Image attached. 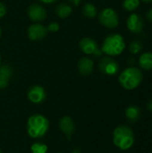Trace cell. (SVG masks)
Wrapping results in <instances>:
<instances>
[{
  "label": "cell",
  "instance_id": "3",
  "mask_svg": "<svg viewBox=\"0 0 152 153\" xmlns=\"http://www.w3.org/2000/svg\"><path fill=\"white\" fill-rule=\"evenodd\" d=\"M125 48V41L123 36L118 33H112L105 38L100 49L108 56H116L121 55Z\"/></svg>",
  "mask_w": 152,
  "mask_h": 153
},
{
  "label": "cell",
  "instance_id": "7",
  "mask_svg": "<svg viewBox=\"0 0 152 153\" xmlns=\"http://www.w3.org/2000/svg\"><path fill=\"white\" fill-rule=\"evenodd\" d=\"M99 68L102 74L109 76L116 75L120 69L118 63L114 58L108 56H104L100 59L99 63Z\"/></svg>",
  "mask_w": 152,
  "mask_h": 153
},
{
  "label": "cell",
  "instance_id": "27",
  "mask_svg": "<svg viewBox=\"0 0 152 153\" xmlns=\"http://www.w3.org/2000/svg\"><path fill=\"white\" fill-rule=\"evenodd\" d=\"M147 109L152 113V100H151L148 103H147Z\"/></svg>",
  "mask_w": 152,
  "mask_h": 153
},
{
  "label": "cell",
  "instance_id": "30",
  "mask_svg": "<svg viewBox=\"0 0 152 153\" xmlns=\"http://www.w3.org/2000/svg\"><path fill=\"white\" fill-rule=\"evenodd\" d=\"M1 34H2V30H1V27H0V38H1Z\"/></svg>",
  "mask_w": 152,
  "mask_h": 153
},
{
  "label": "cell",
  "instance_id": "15",
  "mask_svg": "<svg viewBox=\"0 0 152 153\" xmlns=\"http://www.w3.org/2000/svg\"><path fill=\"white\" fill-rule=\"evenodd\" d=\"M141 114H142L141 108L135 105H131L125 109V117L127 120L132 124H134L140 120Z\"/></svg>",
  "mask_w": 152,
  "mask_h": 153
},
{
  "label": "cell",
  "instance_id": "11",
  "mask_svg": "<svg viewBox=\"0 0 152 153\" xmlns=\"http://www.w3.org/2000/svg\"><path fill=\"white\" fill-rule=\"evenodd\" d=\"M126 25L128 30L134 33L140 34L142 32L144 28V22L142 17L138 13H132L128 16L126 21Z\"/></svg>",
  "mask_w": 152,
  "mask_h": 153
},
{
  "label": "cell",
  "instance_id": "25",
  "mask_svg": "<svg viewBox=\"0 0 152 153\" xmlns=\"http://www.w3.org/2000/svg\"><path fill=\"white\" fill-rule=\"evenodd\" d=\"M146 18L152 22V8L151 9H150L148 12H147V13H146Z\"/></svg>",
  "mask_w": 152,
  "mask_h": 153
},
{
  "label": "cell",
  "instance_id": "18",
  "mask_svg": "<svg viewBox=\"0 0 152 153\" xmlns=\"http://www.w3.org/2000/svg\"><path fill=\"white\" fill-rule=\"evenodd\" d=\"M82 14L90 19L95 18L98 15V11L96 6L91 3H87L82 7Z\"/></svg>",
  "mask_w": 152,
  "mask_h": 153
},
{
  "label": "cell",
  "instance_id": "10",
  "mask_svg": "<svg viewBox=\"0 0 152 153\" xmlns=\"http://www.w3.org/2000/svg\"><path fill=\"white\" fill-rule=\"evenodd\" d=\"M47 97V93L45 89L40 85H33L31 86L27 92L28 100L33 104H40L42 103Z\"/></svg>",
  "mask_w": 152,
  "mask_h": 153
},
{
  "label": "cell",
  "instance_id": "19",
  "mask_svg": "<svg viewBox=\"0 0 152 153\" xmlns=\"http://www.w3.org/2000/svg\"><path fill=\"white\" fill-rule=\"evenodd\" d=\"M141 4V0H124L123 7L128 12H133L136 10Z\"/></svg>",
  "mask_w": 152,
  "mask_h": 153
},
{
  "label": "cell",
  "instance_id": "26",
  "mask_svg": "<svg viewBox=\"0 0 152 153\" xmlns=\"http://www.w3.org/2000/svg\"><path fill=\"white\" fill-rule=\"evenodd\" d=\"M70 3H72L74 6H78L80 4V3L82 1V0H68Z\"/></svg>",
  "mask_w": 152,
  "mask_h": 153
},
{
  "label": "cell",
  "instance_id": "5",
  "mask_svg": "<svg viewBox=\"0 0 152 153\" xmlns=\"http://www.w3.org/2000/svg\"><path fill=\"white\" fill-rule=\"evenodd\" d=\"M98 18L100 24L108 29H115L119 24V17L117 13L110 7L102 9L98 14Z\"/></svg>",
  "mask_w": 152,
  "mask_h": 153
},
{
  "label": "cell",
  "instance_id": "20",
  "mask_svg": "<svg viewBox=\"0 0 152 153\" xmlns=\"http://www.w3.org/2000/svg\"><path fill=\"white\" fill-rule=\"evenodd\" d=\"M48 148L47 144L41 142H36L31 144L30 146V152L31 153H47Z\"/></svg>",
  "mask_w": 152,
  "mask_h": 153
},
{
  "label": "cell",
  "instance_id": "21",
  "mask_svg": "<svg viewBox=\"0 0 152 153\" xmlns=\"http://www.w3.org/2000/svg\"><path fill=\"white\" fill-rule=\"evenodd\" d=\"M143 48V46H142V43L141 40L139 39H133L130 45H129V50L132 54L133 55H137L139 54Z\"/></svg>",
  "mask_w": 152,
  "mask_h": 153
},
{
  "label": "cell",
  "instance_id": "16",
  "mask_svg": "<svg viewBox=\"0 0 152 153\" xmlns=\"http://www.w3.org/2000/svg\"><path fill=\"white\" fill-rule=\"evenodd\" d=\"M138 65L145 71L152 70V52H145L142 54L139 57Z\"/></svg>",
  "mask_w": 152,
  "mask_h": 153
},
{
  "label": "cell",
  "instance_id": "32",
  "mask_svg": "<svg viewBox=\"0 0 152 153\" xmlns=\"http://www.w3.org/2000/svg\"><path fill=\"white\" fill-rule=\"evenodd\" d=\"M0 153H3L2 152V151H1V149H0Z\"/></svg>",
  "mask_w": 152,
  "mask_h": 153
},
{
  "label": "cell",
  "instance_id": "12",
  "mask_svg": "<svg viewBox=\"0 0 152 153\" xmlns=\"http://www.w3.org/2000/svg\"><path fill=\"white\" fill-rule=\"evenodd\" d=\"M59 128L67 139L70 140L75 132V124L71 117L64 116L59 120Z\"/></svg>",
  "mask_w": 152,
  "mask_h": 153
},
{
  "label": "cell",
  "instance_id": "23",
  "mask_svg": "<svg viewBox=\"0 0 152 153\" xmlns=\"http://www.w3.org/2000/svg\"><path fill=\"white\" fill-rule=\"evenodd\" d=\"M7 12V8L5 6V4L2 2H0V19H2Z\"/></svg>",
  "mask_w": 152,
  "mask_h": 153
},
{
  "label": "cell",
  "instance_id": "9",
  "mask_svg": "<svg viewBox=\"0 0 152 153\" xmlns=\"http://www.w3.org/2000/svg\"><path fill=\"white\" fill-rule=\"evenodd\" d=\"M27 14L30 21L34 22H39L47 18V10L41 4H32L28 7Z\"/></svg>",
  "mask_w": 152,
  "mask_h": 153
},
{
  "label": "cell",
  "instance_id": "31",
  "mask_svg": "<svg viewBox=\"0 0 152 153\" xmlns=\"http://www.w3.org/2000/svg\"><path fill=\"white\" fill-rule=\"evenodd\" d=\"M0 66H1V56H0Z\"/></svg>",
  "mask_w": 152,
  "mask_h": 153
},
{
  "label": "cell",
  "instance_id": "28",
  "mask_svg": "<svg viewBox=\"0 0 152 153\" xmlns=\"http://www.w3.org/2000/svg\"><path fill=\"white\" fill-rule=\"evenodd\" d=\"M72 153H82V152L80 149H74V150H73Z\"/></svg>",
  "mask_w": 152,
  "mask_h": 153
},
{
  "label": "cell",
  "instance_id": "24",
  "mask_svg": "<svg viewBox=\"0 0 152 153\" xmlns=\"http://www.w3.org/2000/svg\"><path fill=\"white\" fill-rule=\"evenodd\" d=\"M39 1L43 3V4H51L56 3L57 0H39Z\"/></svg>",
  "mask_w": 152,
  "mask_h": 153
},
{
  "label": "cell",
  "instance_id": "17",
  "mask_svg": "<svg viewBox=\"0 0 152 153\" xmlns=\"http://www.w3.org/2000/svg\"><path fill=\"white\" fill-rule=\"evenodd\" d=\"M73 13V7L65 3H61L56 7V13L58 17L65 19L69 17Z\"/></svg>",
  "mask_w": 152,
  "mask_h": 153
},
{
  "label": "cell",
  "instance_id": "33",
  "mask_svg": "<svg viewBox=\"0 0 152 153\" xmlns=\"http://www.w3.org/2000/svg\"><path fill=\"white\" fill-rule=\"evenodd\" d=\"M60 153H62V152H60Z\"/></svg>",
  "mask_w": 152,
  "mask_h": 153
},
{
  "label": "cell",
  "instance_id": "6",
  "mask_svg": "<svg viewBox=\"0 0 152 153\" xmlns=\"http://www.w3.org/2000/svg\"><path fill=\"white\" fill-rule=\"evenodd\" d=\"M79 48L82 50V52L87 56H93L95 57H99L103 54L101 49L99 48L97 41L89 37L82 38L80 40Z\"/></svg>",
  "mask_w": 152,
  "mask_h": 153
},
{
  "label": "cell",
  "instance_id": "1",
  "mask_svg": "<svg viewBox=\"0 0 152 153\" xmlns=\"http://www.w3.org/2000/svg\"><path fill=\"white\" fill-rule=\"evenodd\" d=\"M26 129L30 137L33 139L42 138L49 130V121L41 114H34L28 118Z\"/></svg>",
  "mask_w": 152,
  "mask_h": 153
},
{
  "label": "cell",
  "instance_id": "8",
  "mask_svg": "<svg viewBox=\"0 0 152 153\" xmlns=\"http://www.w3.org/2000/svg\"><path fill=\"white\" fill-rule=\"evenodd\" d=\"M48 30L46 26H44L41 23L34 22L31 25H30L27 29V36L29 39L32 41L40 40L47 35Z\"/></svg>",
  "mask_w": 152,
  "mask_h": 153
},
{
  "label": "cell",
  "instance_id": "14",
  "mask_svg": "<svg viewBox=\"0 0 152 153\" xmlns=\"http://www.w3.org/2000/svg\"><path fill=\"white\" fill-rule=\"evenodd\" d=\"M12 74H13V71L10 65H1L0 66V90H4L8 86Z\"/></svg>",
  "mask_w": 152,
  "mask_h": 153
},
{
  "label": "cell",
  "instance_id": "2",
  "mask_svg": "<svg viewBox=\"0 0 152 153\" xmlns=\"http://www.w3.org/2000/svg\"><path fill=\"white\" fill-rule=\"evenodd\" d=\"M113 143L121 151L131 149L134 143V133L125 125L119 126L113 132Z\"/></svg>",
  "mask_w": 152,
  "mask_h": 153
},
{
  "label": "cell",
  "instance_id": "29",
  "mask_svg": "<svg viewBox=\"0 0 152 153\" xmlns=\"http://www.w3.org/2000/svg\"><path fill=\"white\" fill-rule=\"evenodd\" d=\"M144 3H152V0H141Z\"/></svg>",
  "mask_w": 152,
  "mask_h": 153
},
{
  "label": "cell",
  "instance_id": "13",
  "mask_svg": "<svg viewBox=\"0 0 152 153\" xmlns=\"http://www.w3.org/2000/svg\"><path fill=\"white\" fill-rule=\"evenodd\" d=\"M77 68H78L79 73L82 75H84V76L90 75L92 73V71H93L94 62L89 56H82L78 61Z\"/></svg>",
  "mask_w": 152,
  "mask_h": 153
},
{
  "label": "cell",
  "instance_id": "4",
  "mask_svg": "<svg viewBox=\"0 0 152 153\" xmlns=\"http://www.w3.org/2000/svg\"><path fill=\"white\" fill-rule=\"evenodd\" d=\"M142 79L143 74L142 71L135 66H131L125 69L120 74L118 82L124 89L132 91L140 86Z\"/></svg>",
  "mask_w": 152,
  "mask_h": 153
},
{
  "label": "cell",
  "instance_id": "22",
  "mask_svg": "<svg viewBox=\"0 0 152 153\" xmlns=\"http://www.w3.org/2000/svg\"><path fill=\"white\" fill-rule=\"evenodd\" d=\"M47 30H48V31H51V32H56V31H58V30H59V29H60V25H59V23H58V22H50V23L47 25Z\"/></svg>",
  "mask_w": 152,
  "mask_h": 153
}]
</instances>
